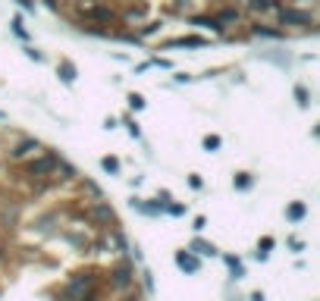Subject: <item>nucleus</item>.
Segmentation results:
<instances>
[{
    "mask_svg": "<svg viewBox=\"0 0 320 301\" xmlns=\"http://www.w3.org/2000/svg\"><path fill=\"white\" fill-rule=\"evenodd\" d=\"M188 251H192V254H198V258H217V245H213V242H207V238H192V245H188Z\"/></svg>",
    "mask_w": 320,
    "mask_h": 301,
    "instance_id": "f3484780",
    "label": "nucleus"
},
{
    "mask_svg": "<svg viewBox=\"0 0 320 301\" xmlns=\"http://www.w3.org/2000/svg\"><path fill=\"white\" fill-rule=\"evenodd\" d=\"M145 98H141V94H135V91H132V94H129V107H132V110H145Z\"/></svg>",
    "mask_w": 320,
    "mask_h": 301,
    "instance_id": "7c9ffc66",
    "label": "nucleus"
},
{
    "mask_svg": "<svg viewBox=\"0 0 320 301\" xmlns=\"http://www.w3.org/2000/svg\"><path fill=\"white\" fill-rule=\"evenodd\" d=\"M192 226H195V232H201V229L207 226V216H195V223H192Z\"/></svg>",
    "mask_w": 320,
    "mask_h": 301,
    "instance_id": "4c0bfd02",
    "label": "nucleus"
},
{
    "mask_svg": "<svg viewBox=\"0 0 320 301\" xmlns=\"http://www.w3.org/2000/svg\"><path fill=\"white\" fill-rule=\"evenodd\" d=\"M126 251H129V238H126V232H123L120 226L101 229V232H94V236H91V248H88V254H91V258H98V260H104V264H110V260H116V258H123Z\"/></svg>",
    "mask_w": 320,
    "mask_h": 301,
    "instance_id": "7ed1b4c3",
    "label": "nucleus"
},
{
    "mask_svg": "<svg viewBox=\"0 0 320 301\" xmlns=\"http://www.w3.org/2000/svg\"><path fill=\"white\" fill-rule=\"evenodd\" d=\"M176 267H179L182 273H198L201 270V258L192 254L188 248H179V251H176Z\"/></svg>",
    "mask_w": 320,
    "mask_h": 301,
    "instance_id": "dca6fc26",
    "label": "nucleus"
},
{
    "mask_svg": "<svg viewBox=\"0 0 320 301\" xmlns=\"http://www.w3.org/2000/svg\"><path fill=\"white\" fill-rule=\"evenodd\" d=\"M57 72H60V82H66V85H73V82H76V66L69 63V60H63Z\"/></svg>",
    "mask_w": 320,
    "mask_h": 301,
    "instance_id": "5701e85b",
    "label": "nucleus"
},
{
    "mask_svg": "<svg viewBox=\"0 0 320 301\" xmlns=\"http://www.w3.org/2000/svg\"><path fill=\"white\" fill-rule=\"evenodd\" d=\"M60 150H54V148H44L38 150L35 157H29L26 164H19V166H10V182H13V188H26L29 182L35 179H47V176H54V170L57 164H60Z\"/></svg>",
    "mask_w": 320,
    "mask_h": 301,
    "instance_id": "f257e3e1",
    "label": "nucleus"
},
{
    "mask_svg": "<svg viewBox=\"0 0 320 301\" xmlns=\"http://www.w3.org/2000/svg\"><path fill=\"white\" fill-rule=\"evenodd\" d=\"M245 6L251 13H270V10H279V0H245Z\"/></svg>",
    "mask_w": 320,
    "mask_h": 301,
    "instance_id": "a211bd4d",
    "label": "nucleus"
},
{
    "mask_svg": "<svg viewBox=\"0 0 320 301\" xmlns=\"http://www.w3.org/2000/svg\"><path fill=\"white\" fill-rule=\"evenodd\" d=\"M232 185H235V188H239V192H248V188H251V185H254V176H251V172H235Z\"/></svg>",
    "mask_w": 320,
    "mask_h": 301,
    "instance_id": "b1692460",
    "label": "nucleus"
},
{
    "mask_svg": "<svg viewBox=\"0 0 320 301\" xmlns=\"http://www.w3.org/2000/svg\"><path fill=\"white\" fill-rule=\"evenodd\" d=\"M32 229L38 232L41 238H54L57 232H60V214H57V207H51V210H44L32 220Z\"/></svg>",
    "mask_w": 320,
    "mask_h": 301,
    "instance_id": "9d476101",
    "label": "nucleus"
},
{
    "mask_svg": "<svg viewBox=\"0 0 320 301\" xmlns=\"http://www.w3.org/2000/svg\"><path fill=\"white\" fill-rule=\"evenodd\" d=\"M213 19H217V22H220V28L226 32L229 26H239L242 13H239V6H232V4H223V6H217V10H213Z\"/></svg>",
    "mask_w": 320,
    "mask_h": 301,
    "instance_id": "ddd939ff",
    "label": "nucleus"
},
{
    "mask_svg": "<svg viewBox=\"0 0 320 301\" xmlns=\"http://www.w3.org/2000/svg\"><path fill=\"white\" fill-rule=\"evenodd\" d=\"M79 176H82V172H79V166H76V164H69V160H60L51 179H54L57 188H73V185L79 182Z\"/></svg>",
    "mask_w": 320,
    "mask_h": 301,
    "instance_id": "9b49d317",
    "label": "nucleus"
},
{
    "mask_svg": "<svg viewBox=\"0 0 320 301\" xmlns=\"http://www.w3.org/2000/svg\"><path fill=\"white\" fill-rule=\"evenodd\" d=\"M270 248H273V238L264 236V238H260V245H257V260H264L267 254H270Z\"/></svg>",
    "mask_w": 320,
    "mask_h": 301,
    "instance_id": "cd10ccee",
    "label": "nucleus"
},
{
    "mask_svg": "<svg viewBox=\"0 0 320 301\" xmlns=\"http://www.w3.org/2000/svg\"><path fill=\"white\" fill-rule=\"evenodd\" d=\"M223 142H220V135H204V150H217Z\"/></svg>",
    "mask_w": 320,
    "mask_h": 301,
    "instance_id": "473e14b6",
    "label": "nucleus"
},
{
    "mask_svg": "<svg viewBox=\"0 0 320 301\" xmlns=\"http://www.w3.org/2000/svg\"><path fill=\"white\" fill-rule=\"evenodd\" d=\"M251 301H264V292H251Z\"/></svg>",
    "mask_w": 320,
    "mask_h": 301,
    "instance_id": "ea45409f",
    "label": "nucleus"
},
{
    "mask_svg": "<svg viewBox=\"0 0 320 301\" xmlns=\"http://www.w3.org/2000/svg\"><path fill=\"white\" fill-rule=\"evenodd\" d=\"M207 38H201V34H182V38H170L160 44V50H173V48H204Z\"/></svg>",
    "mask_w": 320,
    "mask_h": 301,
    "instance_id": "2eb2a0df",
    "label": "nucleus"
},
{
    "mask_svg": "<svg viewBox=\"0 0 320 301\" xmlns=\"http://www.w3.org/2000/svg\"><path fill=\"white\" fill-rule=\"evenodd\" d=\"M41 4H44L47 10H54V13H60V16L66 13V6H63V0H41Z\"/></svg>",
    "mask_w": 320,
    "mask_h": 301,
    "instance_id": "2f4dec72",
    "label": "nucleus"
},
{
    "mask_svg": "<svg viewBox=\"0 0 320 301\" xmlns=\"http://www.w3.org/2000/svg\"><path fill=\"white\" fill-rule=\"evenodd\" d=\"M38 150H44V144H41L35 135L22 132L13 144H7V148H4V164H7V166H19V164H26L29 157H35Z\"/></svg>",
    "mask_w": 320,
    "mask_h": 301,
    "instance_id": "423d86ee",
    "label": "nucleus"
},
{
    "mask_svg": "<svg viewBox=\"0 0 320 301\" xmlns=\"http://www.w3.org/2000/svg\"><path fill=\"white\" fill-rule=\"evenodd\" d=\"M251 34H260V38H276V28H267L264 26V22H254V26H251Z\"/></svg>",
    "mask_w": 320,
    "mask_h": 301,
    "instance_id": "a878e982",
    "label": "nucleus"
},
{
    "mask_svg": "<svg viewBox=\"0 0 320 301\" xmlns=\"http://www.w3.org/2000/svg\"><path fill=\"white\" fill-rule=\"evenodd\" d=\"M223 264L232 270V280H239V276H245V270H242V260L235 258V254H223Z\"/></svg>",
    "mask_w": 320,
    "mask_h": 301,
    "instance_id": "4be33fe9",
    "label": "nucleus"
},
{
    "mask_svg": "<svg viewBox=\"0 0 320 301\" xmlns=\"http://www.w3.org/2000/svg\"><path fill=\"white\" fill-rule=\"evenodd\" d=\"M188 185H192V188H204V179H201V176H195V172H192V176H188Z\"/></svg>",
    "mask_w": 320,
    "mask_h": 301,
    "instance_id": "c9c22d12",
    "label": "nucleus"
},
{
    "mask_svg": "<svg viewBox=\"0 0 320 301\" xmlns=\"http://www.w3.org/2000/svg\"><path fill=\"white\" fill-rule=\"evenodd\" d=\"M13 34H16V38H22V41H29V28H26V22H22V16L13 19Z\"/></svg>",
    "mask_w": 320,
    "mask_h": 301,
    "instance_id": "bb28decb",
    "label": "nucleus"
},
{
    "mask_svg": "<svg viewBox=\"0 0 320 301\" xmlns=\"http://www.w3.org/2000/svg\"><path fill=\"white\" fill-rule=\"evenodd\" d=\"M16 4L26 10V13H35V4H32V0H16Z\"/></svg>",
    "mask_w": 320,
    "mask_h": 301,
    "instance_id": "58836bf2",
    "label": "nucleus"
},
{
    "mask_svg": "<svg viewBox=\"0 0 320 301\" xmlns=\"http://www.w3.org/2000/svg\"><path fill=\"white\" fill-rule=\"evenodd\" d=\"M163 210L173 214V216H182V214H185V204H179V201H167V204H163Z\"/></svg>",
    "mask_w": 320,
    "mask_h": 301,
    "instance_id": "c756f323",
    "label": "nucleus"
},
{
    "mask_svg": "<svg viewBox=\"0 0 320 301\" xmlns=\"http://www.w3.org/2000/svg\"><path fill=\"white\" fill-rule=\"evenodd\" d=\"M104 288L113 292V295H123L129 288H135V267H132V260H129L126 254L104 267Z\"/></svg>",
    "mask_w": 320,
    "mask_h": 301,
    "instance_id": "20e7f679",
    "label": "nucleus"
},
{
    "mask_svg": "<svg viewBox=\"0 0 320 301\" xmlns=\"http://www.w3.org/2000/svg\"><path fill=\"white\" fill-rule=\"evenodd\" d=\"M295 100H298L301 107H307V104H311V100H307V88H301V85H295Z\"/></svg>",
    "mask_w": 320,
    "mask_h": 301,
    "instance_id": "72a5a7b5",
    "label": "nucleus"
},
{
    "mask_svg": "<svg viewBox=\"0 0 320 301\" xmlns=\"http://www.w3.org/2000/svg\"><path fill=\"white\" fill-rule=\"evenodd\" d=\"M304 214H307L304 201H292V204L286 207V220H289V223H298V220H304Z\"/></svg>",
    "mask_w": 320,
    "mask_h": 301,
    "instance_id": "412c9836",
    "label": "nucleus"
},
{
    "mask_svg": "<svg viewBox=\"0 0 320 301\" xmlns=\"http://www.w3.org/2000/svg\"><path fill=\"white\" fill-rule=\"evenodd\" d=\"M0 166H4V160H0Z\"/></svg>",
    "mask_w": 320,
    "mask_h": 301,
    "instance_id": "79ce46f5",
    "label": "nucleus"
},
{
    "mask_svg": "<svg viewBox=\"0 0 320 301\" xmlns=\"http://www.w3.org/2000/svg\"><path fill=\"white\" fill-rule=\"evenodd\" d=\"M91 236L94 232H91L88 226H82V223H66V226H60V232H57V238H60L73 254H79V258H85V254H88Z\"/></svg>",
    "mask_w": 320,
    "mask_h": 301,
    "instance_id": "0eeeda50",
    "label": "nucleus"
},
{
    "mask_svg": "<svg viewBox=\"0 0 320 301\" xmlns=\"http://www.w3.org/2000/svg\"><path fill=\"white\" fill-rule=\"evenodd\" d=\"M82 226H88L91 232H101V229H113V226H120V223H116V210L107 204V198H94V201L85 204Z\"/></svg>",
    "mask_w": 320,
    "mask_h": 301,
    "instance_id": "39448f33",
    "label": "nucleus"
},
{
    "mask_svg": "<svg viewBox=\"0 0 320 301\" xmlns=\"http://www.w3.org/2000/svg\"><path fill=\"white\" fill-rule=\"evenodd\" d=\"M123 126H126V129H129V135H132V138H141V129H138V122H135V116H129V113H126V116H123Z\"/></svg>",
    "mask_w": 320,
    "mask_h": 301,
    "instance_id": "c85d7f7f",
    "label": "nucleus"
},
{
    "mask_svg": "<svg viewBox=\"0 0 320 301\" xmlns=\"http://www.w3.org/2000/svg\"><path fill=\"white\" fill-rule=\"evenodd\" d=\"M132 207H135V210H141V214H151V216L163 214V204H157V201H141V198H132Z\"/></svg>",
    "mask_w": 320,
    "mask_h": 301,
    "instance_id": "6ab92c4d",
    "label": "nucleus"
},
{
    "mask_svg": "<svg viewBox=\"0 0 320 301\" xmlns=\"http://www.w3.org/2000/svg\"><path fill=\"white\" fill-rule=\"evenodd\" d=\"M279 13V26H298V28H304V26H311V13L307 10H298V6H279L276 10Z\"/></svg>",
    "mask_w": 320,
    "mask_h": 301,
    "instance_id": "f8f14e48",
    "label": "nucleus"
},
{
    "mask_svg": "<svg viewBox=\"0 0 320 301\" xmlns=\"http://www.w3.org/2000/svg\"><path fill=\"white\" fill-rule=\"evenodd\" d=\"M73 188H76V194H79V198H85V201H94V198H104L101 185L94 182V179H88V176H79V182L73 185Z\"/></svg>",
    "mask_w": 320,
    "mask_h": 301,
    "instance_id": "4468645a",
    "label": "nucleus"
},
{
    "mask_svg": "<svg viewBox=\"0 0 320 301\" xmlns=\"http://www.w3.org/2000/svg\"><path fill=\"white\" fill-rule=\"evenodd\" d=\"M94 286H104V267L101 264H91V267H79L66 276V280L60 282V288H54V298L57 301H76L88 292V288Z\"/></svg>",
    "mask_w": 320,
    "mask_h": 301,
    "instance_id": "f03ea898",
    "label": "nucleus"
},
{
    "mask_svg": "<svg viewBox=\"0 0 320 301\" xmlns=\"http://www.w3.org/2000/svg\"><path fill=\"white\" fill-rule=\"evenodd\" d=\"M301 4H304V0H301Z\"/></svg>",
    "mask_w": 320,
    "mask_h": 301,
    "instance_id": "37998d69",
    "label": "nucleus"
},
{
    "mask_svg": "<svg viewBox=\"0 0 320 301\" xmlns=\"http://www.w3.org/2000/svg\"><path fill=\"white\" fill-rule=\"evenodd\" d=\"M195 6V0H170L167 4V13H173V16H188V10Z\"/></svg>",
    "mask_w": 320,
    "mask_h": 301,
    "instance_id": "aec40b11",
    "label": "nucleus"
},
{
    "mask_svg": "<svg viewBox=\"0 0 320 301\" xmlns=\"http://www.w3.org/2000/svg\"><path fill=\"white\" fill-rule=\"evenodd\" d=\"M220 4H226V0H220Z\"/></svg>",
    "mask_w": 320,
    "mask_h": 301,
    "instance_id": "a19ab883",
    "label": "nucleus"
},
{
    "mask_svg": "<svg viewBox=\"0 0 320 301\" xmlns=\"http://www.w3.org/2000/svg\"><path fill=\"white\" fill-rule=\"evenodd\" d=\"M22 229V204L19 198H0V238H13Z\"/></svg>",
    "mask_w": 320,
    "mask_h": 301,
    "instance_id": "6e6552de",
    "label": "nucleus"
},
{
    "mask_svg": "<svg viewBox=\"0 0 320 301\" xmlns=\"http://www.w3.org/2000/svg\"><path fill=\"white\" fill-rule=\"evenodd\" d=\"M26 54L32 56L35 63H41V60H44V56H41V50H38V48H32V44H29V48H26Z\"/></svg>",
    "mask_w": 320,
    "mask_h": 301,
    "instance_id": "e433bc0d",
    "label": "nucleus"
},
{
    "mask_svg": "<svg viewBox=\"0 0 320 301\" xmlns=\"http://www.w3.org/2000/svg\"><path fill=\"white\" fill-rule=\"evenodd\" d=\"M101 166H104L107 172H110V176H116V172L123 170V166H120V160H116L113 154H107V157H101Z\"/></svg>",
    "mask_w": 320,
    "mask_h": 301,
    "instance_id": "393cba45",
    "label": "nucleus"
},
{
    "mask_svg": "<svg viewBox=\"0 0 320 301\" xmlns=\"http://www.w3.org/2000/svg\"><path fill=\"white\" fill-rule=\"evenodd\" d=\"M120 10V16L126 26H135V22H148V13H151V4L148 0H120V4H113Z\"/></svg>",
    "mask_w": 320,
    "mask_h": 301,
    "instance_id": "1a4fd4ad",
    "label": "nucleus"
},
{
    "mask_svg": "<svg viewBox=\"0 0 320 301\" xmlns=\"http://www.w3.org/2000/svg\"><path fill=\"white\" fill-rule=\"evenodd\" d=\"M141 282H145V288L151 292V288H154V273H151V270H145V273H141Z\"/></svg>",
    "mask_w": 320,
    "mask_h": 301,
    "instance_id": "f704fd0d",
    "label": "nucleus"
}]
</instances>
